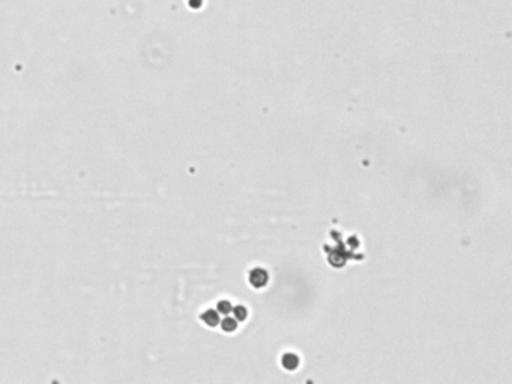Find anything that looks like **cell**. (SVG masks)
Here are the masks:
<instances>
[{"mask_svg":"<svg viewBox=\"0 0 512 384\" xmlns=\"http://www.w3.org/2000/svg\"><path fill=\"white\" fill-rule=\"evenodd\" d=\"M232 311H233V314H235V318L237 320V321H245L246 320V317H248V311H246V308H245V306H235V308H232Z\"/></svg>","mask_w":512,"mask_h":384,"instance_id":"obj_5","label":"cell"},{"mask_svg":"<svg viewBox=\"0 0 512 384\" xmlns=\"http://www.w3.org/2000/svg\"><path fill=\"white\" fill-rule=\"evenodd\" d=\"M232 308H233V306H232V303H230L229 300H221V302H218V305H216L218 312H219V314H224V315L230 314V312H232Z\"/></svg>","mask_w":512,"mask_h":384,"instance_id":"obj_6","label":"cell"},{"mask_svg":"<svg viewBox=\"0 0 512 384\" xmlns=\"http://www.w3.org/2000/svg\"><path fill=\"white\" fill-rule=\"evenodd\" d=\"M201 320L206 326L215 327L216 324H219V312H216L213 309H207L201 314Z\"/></svg>","mask_w":512,"mask_h":384,"instance_id":"obj_2","label":"cell"},{"mask_svg":"<svg viewBox=\"0 0 512 384\" xmlns=\"http://www.w3.org/2000/svg\"><path fill=\"white\" fill-rule=\"evenodd\" d=\"M298 365H299V357H298L296 354H293V353H287V354L282 356V366H284L285 369L293 371V369L298 368Z\"/></svg>","mask_w":512,"mask_h":384,"instance_id":"obj_3","label":"cell"},{"mask_svg":"<svg viewBox=\"0 0 512 384\" xmlns=\"http://www.w3.org/2000/svg\"><path fill=\"white\" fill-rule=\"evenodd\" d=\"M268 281H269V275L265 269L255 267L249 272V284L254 288H263L268 284Z\"/></svg>","mask_w":512,"mask_h":384,"instance_id":"obj_1","label":"cell"},{"mask_svg":"<svg viewBox=\"0 0 512 384\" xmlns=\"http://www.w3.org/2000/svg\"><path fill=\"white\" fill-rule=\"evenodd\" d=\"M221 327H223V330L224 332H235L236 329H237V320L236 318H230V317H227V318H224L223 321H221Z\"/></svg>","mask_w":512,"mask_h":384,"instance_id":"obj_4","label":"cell"}]
</instances>
